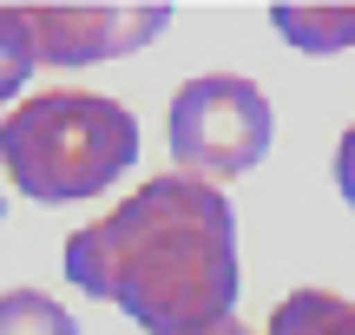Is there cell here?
I'll return each instance as SVG.
<instances>
[{"label": "cell", "mask_w": 355, "mask_h": 335, "mask_svg": "<svg viewBox=\"0 0 355 335\" xmlns=\"http://www.w3.org/2000/svg\"><path fill=\"white\" fill-rule=\"evenodd\" d=\"M263 335H355V302L329 296V289H290L270 309Z\"/></svg>", "instance_id": "cell-5"}, {"label": "cell", "mask_w": 355, "mask_h": 335, "mask_svg": "<svg viewBox=\"0 0 355 335\" xmlns=\"http://www.w3.org/2000/svg\"><path fill=\"white\" fill-rule=\"evenodd\" d=\"M277 33L303 53H343L355 46V7H270Z\"/></svg>", "instance_id": "cell-6"}, {"label": "cell", "mask_w": 355, "mask_h": 335, "mask_svg": "<svg viewBox=\"0 0 355 335\" xmlns=\"http://www.w3.org/2000/svg\"><path fill=\"white\" fill-rule=\"evenodd\" d=\"M66 276L145 335H211L237 309V217L217 184L152 178L66 237Z\"/></svg>", "instance_id": "cell-1"}, {"label": "cell", "mask_w": 355, "mask_h": 335, "mask_svg": "<svg viewBox=\"0 0 355 335\" xmlns=\"http://www.w3.org/2000/svg\"><path fill=\"white\" fill-rule=\"evenodd\" d=\"M211 335H250V329H243V323H224V329H211Z\"/></svg>", "instance_id": "cell-10"}, {"label": "cell", "mask_w": 355, "mask_h": 335, "mask_svg": "<svg viewBox=\"0 0 355 335\" xmlns=\"http://www.w3.org/2000/svg\"><path fill=\"white\" fill-rule=\"evenodd\" d=\"M171 158L191 178H243L270 152V99L243 73H204L171 92Z\"/></svg>", "instance_id": "cell-3"}, {"label": "cell", "mask_w": 355, "mask_h": 335, "mask_svg": "<svg viewBox=\"0 0 355 335\" xmlns=\"http://www.w3.org/2000/svg\"><path fill=\"white\" fill-rule=\"evenodd\" d=\"M171 7H26L40 66H92L119 60L132 46H152L165 33Z\"/></svg>", "instance_id": "cell-4"}, {"label": "cell", "mask_w": 355, "mask_h": 335, "mask_svg": "<svg viewBox=\"0 0 355 335\" xmlns=\"http://www.w3.org/2000/svg\"><path fill=\"white\" fill-rule=\"evenodd\" d=\"M336 191L355 210V125H343V138H336Z\"/></svg>", "instance_id": "cell-9"}, {"label": "cell", "mask_w": 355, "mask_h": 335, "mask_svg": "<svg viewBox=\"0 0 355 335\" xmlns=\"http://www.w3.org/2000/svg\"><path fill=\"white\" fill-rule=\"evenodd\" d=\"M139 158V118L105 92H33L0 125V165L40 204L99 197Z\"/></svg>", "instance_id": "cell-2"}, {"label": "cell", "mask_w": 355, "mask_h": 335, "mask_svg": "<svg viewBox=\"0 0 355 335\" xmlns=\"http://www.w3.org/2000/svg\"><path fill=\"white\" fill-rule=\"evenodd\" d=\"M33 33H26V7H0V105L26 86L33 73Z\"/></svg>", "instance_id": "cell-8"}, {"label": "cell", "mask_w": 355, "mask_h": 335, "mask_svg": "<svg viewBox=\"0 0 355 335\" xmlns=\"http://www.w3.org/2000/svg\"><path fill=\"white\" fill-rule=\"evenodd\" d=\"M0 335H79V323L46 289H7L0 296Z\"/></svg>", "instance_id": "cell-7"}]
</instances>
